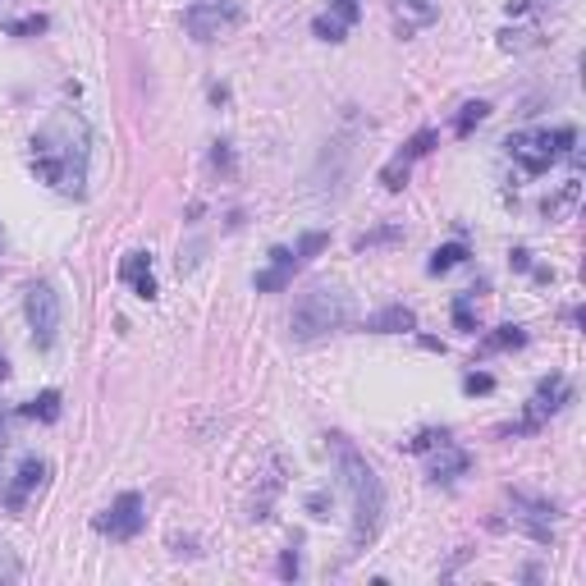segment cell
Listing matches in <instances>:
<instances>
[{"label": "cell", "instance_id": "cell-1", "mask_svg": "<svg viewBox=\"0 0 586 586\" xmlns=\"http://www.w3.org/2000/svg\"><path fill=\"white\" fill-rule=\"evenodd\" d=\"M28 165L55 193L83 197L87 165H92V129H87L83 115L78 110H55L28 142Z\"/></svg>", "mask_w": 586, "mask_h": 586}, {"label": "cell", "instance_id": "cell-2", "mask_svg": "<svg viewBox=\"0 0 586 586\" xmlns=\"http://www.w3.org/2000/svg\"><path fill=\"white\" fill-rule=\"evenodd\" d=\"M330 440V458L339 467V481H344L348 500H353V550H367L371 541L385 527V481L380 472L362 458V449L348 440V435H326Z\"/></svg>", "mask_w": 586, "mask_h": 586}, {"label": "cell", "instance_id": "cell-3", "mask_svg": "<svg viewBox=\"0 0 586 586\" xmlns=\"http://www.w3.org/2000/svg\"><path fill=\"white\" fill-rule=\"evenodd\" d=\"M348 293L339 284H312V289L293 303V316H289V335L312 344V339H326L335 330L348 326Z\"/></svg>", "mask_w": 586, "mask_h": 586}, {"label": "cell", "instance_id": "cell-4", "mask_svg": "<svg viewBox=\"0 0 586 586\" xmlns=\"http://www.w3.org/2000/svg\"><path fill=\"white\" fill-rule=\"evenodd\" d=\"M509 156L522 165V174H545L559 156H568L577 147V129L559 124V129H541V133H509Z\"/></svg>", "mask_w": 586, "mask_h": 586}, {"label": "cell", "instance_id": "cell-5", "mask_svg": "<svg viewBox=\"0 0 586 586\" xmlns=\"http://www.w3.org/2000/svg\"><path fill=\"white\" fill-rule=\"evenodd\" d=\"M23 316H28V330H33V344L55 348L60 339V321H65V307H60V293H55L51 280H33L28 293H23Z\"/></svg>", "mask_w": 586, "mask_h": 586}, {"label": "cell", "instance_id": "cell-6", "mask_svg": "<svg viewBox=\"0 0 586 586\" xmlns=\"http://www.w3.org/2000/svg\"><path fill=\"white\" fill-rule=\"evenodd\" d=\"M243 23V10L234 0H193L184 10V28L197 42H216V37H229Z\"/></svg>", "mask_w": 586, "mask_h": 586}, {"label": "cell", "instance_id": "cell-7", "mask_svg": "<svg viewBox=\"0 0 586 586\" xmlns=\"http://www.w3.org/2000/svg\"><path fill=\"white\" fill-rule=\"evenodd\" d=\"M554 518H559V509H554L550 500H532V495H522V490L509 495V522L518 532L532 536V541H541V545L554 541Z\"/></svg>", "mask_w": 586, "mask_h": 586}, {"label": "cell", "instance_id": "cell-8", "mask_svg": "<svg viewBox=\"0 0 586 586\" xmlns=\"http://www.w3.org/2000/svg\"><path fill=\"white\" fill-rule=\"evenodd\" d=\"M142 527H147V504H142L138 490H124L120 500L97 518V532L110 536V541H133Z\"/></svg>", "mask_w": 586, "mask_h": 586}, {"label": "cell", "instance_id": "cell-9", "mask_svg": "<svg viewBox=\"0 0 586 586\" xmlns=\"http://www.w3.org/2000/svg\"><path fill=\"white\" fill-rule=\"evenodd\" d=\"M568 403H573V385H568L564 371H550V376H541V385H536V399H532V408H527V422L513 426V435L536 431L545 417H554L559 408H568Z\"/></svg>", "mask_w": 586, "mask_h": 586}, {"label": "cell", "instance_id": "cell-10", "mask_svg": "<svg viewBox=\"0 0 586 586\" xmlns=\"http://www.w3.org/2000/svg\"><path fill=\"white\" fill-rule=\"evenodd\" d=\"M435 142H440V133H435V129H422V133H413V138L403 142V152L394 156V161L385 165V170H380V184L390 188V193H399V188L408 184V174H413V161H422V156L431 152Z\"/></svg>", "mask_w": 586, "mask_h": 586}, {"label": "cell", "instance_id": "cell-11", "mask_svg": "<svg viewBox=\"0 0 586 586\" xmlns=\"http://www.w3.org/2000/svg\"><path fill=\"white\" fill-rule=\"evenodd\" d=\"M358 19H362V0H330V10L312 19V33L321 37V42H344L348 28Z\"/></svg>", "mask_w": 586, "mask_h": 586}, {"label": "cell", "instance_id": "cell-12", "mask_svg": "<svg viewBox=\"0 0 586 586\" xmlns=\"http://www.w3.org/2000/svg\"><path fill=\"white\" fill-rule=\"evenodd\" d=\"M390 10H394L399 37H417L422 28H431V23L440 19V5H435V0H390Z\"/></svg>", "mask_w": 586, "mask_h": 586}, {"label": "cell", "instance_id": "cell-13", "mask_svg": "<svg viewBox=\"0 0 586 586\" xmlns=\"http://www.w3.org/2000/svg\"><path fill=\"white\" fill-rule=\"evenodd\" d=\"M298 271H303L298 252H293V248H275V252H271V266L252 275V284H257V293H280Z\"/></svg>", "mask_w": 586, "mask_h": 586}, {"label": "cell", "instance_id": "cell-14", "mask_svg": "<svg viewBox=\"0 0 586 586\" xmlns=\"http://www.w3.org/2000/svg\"><path fill=\"white\" fill-rule=\"evenodd\" d=\"M42 481H46V463H42V458H23V467H19V477H14V486L5 490V509L19 513L23 504H28V495H33Z\"/></svg>", "mask_w": 586, "mask_h": 586}, {"label": "cell", "instance_id": "cell-15", "mask_svg": "<svg viewBox=\"0 0 586 586\" xmlns=\"http://www.w3.org/2000/svg\"><path fill=\"white\" fill-rule=\"evenodd\" d=\"M120 280L129 284L138 298H156V275H152V257L147 252H129L120 261Z\"/></svg>", "mask_w": 586, "mask_h": 586}, {"label": "cell", "instance_id": "cell-16", "mask_svg": "<svg viewBox=\"0 0 586 586\" xmlns=\"http://www.w3.org/2000/svg\"><path fill=\"white\" fill-rule=\"evenodd\" d=\"M367 330L371 335H408V330H417V316H413V307L390 303V307H380L376 316H367Z\"/></svg>", "mask_w": 586, "mask_h": 586}, {"label": "cell", "instance_id": "cell-17", "mask_svg": "<svg viewBox=\"0 0 586 586\" xmlns=\"http://www.w3.org/2000/svg\"><path fill=\"white\" fill-rule=\"evenodd\" d=\"M467 467H472V454H467V449H458L454 440H445V445H440V458L431 463V481H435V486H449V481L463 477Z\"/></svg>", "mask_w": 586, "mask_h": 586}, {"label": "cell", "instance_id": "cell-18", "mask_svg": "<svg viewBox=\"0 0 586 586\" xmlns=\"http://www.w3.org/2000/svg\"><path fill=\"white\" fill-rule=\"evenodd\" d=\"M23 417H37V422H60V390H42L37 399L23 403Z\"/></svg>", "mask_w": 586, "mask_h": 586}, {"label": "cell", "instance_id": "cell-19", "mask_svg": "<svg viewBox=\"0 0 586 586\" xmlns=\"http://www.w3.org/2000/svg\"><path fill=\"white\" fill-rule=\"evenodd\" d=\"M463 261H467L463 243H445V248L431 252V261H426V275H445V271H454V266H463Z\"/></svg>", "mask_w": 586, "mask_h": 586}, {"label": "cell", "instance_id": "cell-20", "mask_svg": "<svg viewBox=\"0 0 586 586\" xmlns=\"http://www.w3.org/2000/svg\"><path fill=\"white\" fill-rule=\"evenodd\" d=\"M522 344H527V330L522 326H500L495 335H486L481 353H504V348H522Z\"/></svg>", "mask_w": 586, "mask_h": 586}, {"label": "cell", "instance_id": "cell-21", "mask_svg": "<svg viewBox=\"0 0 586 586\" xmlns=\"http://www.w3.org/2000/svg\"><path fill=\"white\" fill-rule=\"evenodd\" d=\"M486 115H490V106H486V101H467V106L458 110V120H454V133H458V138H467V133L477 129V124L486 120Z\"/></svg>", "mask_w": 586, "mask_h": 586}, {"label": "cell", "instance_id": "cell-22", "mask_svg": "<svg viewBox=\"0 0 586 586\" xmlns=\"http://www.w3.org/2000/svg\"><path fill=\"white\" fill-rule=\"evenodd\" d=\"M472 298H477V289H472V293H458V298H454V326L463 330V335H472V330H477V316H472Z\"/></svg>", "mask_w": 586, "mask_h": 586}, {"label": "cell", "instance_id": "cell-23", "mask_svg": "<svg viewBox=\"0 0 586 586\" xmlns=\"http://www.w3.org/2000/svg\"><path fill=\"white\" fill-rule=\"evenodd\" d=\"M46 28H51V19H46V14H28V19L5 23V33H10V37H37V33H46Z\"/></svg>", "mask_w": 586, "mask_h": 586}, {"label": "cell", "instance_id": "cell-24", "mask_svg": "<svg viewBox=\"0 0 586 586\" xmlns=\"http://www.w3.org/2000/svg\"><path fill=\"white\" fill-rule=\"evenodd\" d=\"M573 202H577V179H568L559 197H545V220H559L568 207H573Z\"/></svg>", "mask_w": 586, "mask_h": 586}, {"label": "cell", "instance_id": "cell-25", "mask_svg": "<svg viewBox=\"0 0 586 586\" xmlns=\"http://www.w3.org/2000/svg\"><path fill=\"white\" fill-rule=\"evenodd\" d=\"M449 440V431L440 426V431H422L417 440H408V454H431V449H440Z\"/></svg>", "mask_w": 586, "mask_h": 586}, {"label": "cell", "instance_id": "cell-26", "mask_svg": "<svg viewBox=\"0 0 586 586\" xmlns=\"http://www.w3.org/2000/svg\"><path fill=\"white\" fill-rule=\"evenodd\" d=\"M394 239H403V229H399V225L371 229V234H362V239H358V252H367V248H380V243H394Z\"/></svg>", "mask_w": 586, "mask_h": 586}, {"label": "cell", "instance_id": "cell-27", "mask_svg": "<svg viewBox=\"0 0 586 586\" xmlns=\"http://www.w3.org/2000/svg\"><path fill=\"white\" fill-rule=\"evenodd\" d=\"M495 390V376L490 371H467L463 376V394H490Z\"/></svg>", "mask_w": 586, "mask_h": 586}, {"label": "cell", "instance_id": "cell-28", "mask_svg": "<svg viewBox=\"0 0 586 586\" xmlns=\"http://www.w3.org/2000/svg\"><path fill=\"white\" fill-rule=\"evenodd\" d=\"M19 577H23L19 554H14V550H5V545H0V582H19Z\"/></svg>", "mask_w": 586, "mask_h": 586}, {"label": "cell", "instance_id": "cell-29", "mask_svg": "<svg viewBox=\"0 0 586 586\" xmlns=\"http://www.w3.org/2000/svg\"><path fill=\"white\" fill-rule=\"evenodd\" d=\"M500 46L504 51H527V46H536V33H500Z\"/></svg>", "mask_w": 586, "mask_h": 586}, {"label": "cell", "instance_id": "cell-30", "mask_svg": "<svg viewBox=\"0 0 586 586\" xmlns=\"http://www.w3.org/2000/svg\"><path fill=\"white\" fill-rule=\"evenodd\" d=\"M307 513H312V518H330V495H326V490L307 495Z\"/></svg>", "mask_w": 586, "mask_h": 586}, {"label": "cell", "instance_id": "cell-31", "mask_svg": "<svg viewBox=\"0 0 586 586\" xmlns=\"http://www.w3.org/2000/svg\"><path fill=\"white\" fill-rule=\"evenodd\" d=\"M280 573H284V577H298V554H293V550L280 559Z\"/></svg>", "mask_w": 586, "mask_h": 586}, {"label": "cell", "instance_id": "cell-32", "mask_svg": "<svg viewBox=\"0 0 586 586\" xmlns=\"http://www.w3.org/2000/svg\"><path fill=\"white\" fill-rule=\"evenodd\" d=\"M513 266H518V271H527V266H532V252H527V248H513Z\"/></svg>", "mask_w": 586, "mask_h": 586}, {"label": "cell", "instance_id": "cell-33", "mask_svg": "<svg viewBox=\"0 0 586 586\" xmlns=\"http://www.w3.org/2000/svg\"><path fill=\"white\" fill-rule=\"evenodd\" d=\"M0 454H5V417H0Z\"/></svg>", "mask_w": 586, "mask_h": 586}, {"label": "cell", "instance_id": "cell-34", "mask_svg": "<svg viewBox=\"0 0 586 586\" xmlns=\"http://www.w3.org/2000/svg\"><path fill=\"white\" fill-rule=\"evenodd\" d=\"M5 376H10V362H5V358H0V380H5Z\"/></svg>", "mask_w": 586, "mask_h": 586}]
</instances>
